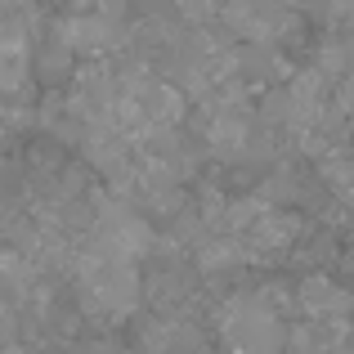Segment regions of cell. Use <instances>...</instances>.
<instances>
[{
  "label": "cell",
  "mask_w": 354,
  "mask_h": 354,
  "mask_svg": "<svg viewBox=\"0 0 354 354\" xmlns=\"http://www.w3.org/2000/svg\"><path fill=\"white\" fill-rule=\"evenodd\" d=\"M77 283H81V301H86L90 314L126 319L139 305V265L95 247V242H86L77 251Z\"/></svg>",
  "instance_id": "obj_1"
},
{
  "label": "cell",
  "mask_w": 354,
  "mask_h": 354,
  "mask_svg": "<svg viewBox=\"0 0 354 354\" xmlns=\"http://www.w3.org/2000/svg\"><path fill=\"white\" fill-rule=\"evenodd\" d=\"M220 332H225V341L238 354H278V350H287L283 319H278V310L269 305V296H260V292L229 296Z\"/></svg>",
  "instance_id": "obj_2"
},
{
  "label": "cell",
  "mask_w": 354,
  "mask_h": 354,
  "mask_svg": "<svg viewBox=\"0 0 354 354\" xmlns=\"http://www.w3.org/2000/svg\"><path fill=\"white\" fill-rule=\"evenodd\" d=\"M117 9H99V14H81V18H68V45L77 50H104V45L121 41L117 36Z\"/></svg>",
  "instance_id": "obj_4"
},
{
  "label": "cell",
  "mask_w": 354,
  "mask_h": 354,
  "mask_svg": "<svg viewBox=\"0 0 354 354\" xmlns=\"http://www.w3.org/2000/svg\"><path fill=\"white\" fill-rule=\"evenodd\" d=\"M301 310L314 319V328H328V323L337 328V323L350 314V292H346V287H337L332 278H305Z\"/></svg>",
  "instance_id": "obj_3"
},
{
  "label": "cell",
  "mask_w": 354,
  "mask_h": 354,
  "mask_svg": "<svg viewBox=\"0 0 354 354\" xmlns=\"http://www.w3.org/2000/svg\"><path fill=\"white\" fill-rule=\"evenodd\" d=\"M225 23L238 27L242 36L251 41H269L274 36V23H287L283 9H251V5H238V9H225Z\"/></svg>",
  "instance_id": "obj_5"
},
{
  "label": "cell",
  "mask_w": 354,
  "mask_h": 354,
  "mask_svg": "<svg viewBox=\"0 0 354 354\" xmlns=\"http://www.w3.org/2000/svg\"><path fill=\"white\" fill-rule=\"evenodd\" d=\"M5 130H9V117H5V108H0V139H5Z\"/></svg>",
  "instance_id": "obj_6"
}]
</instances>
